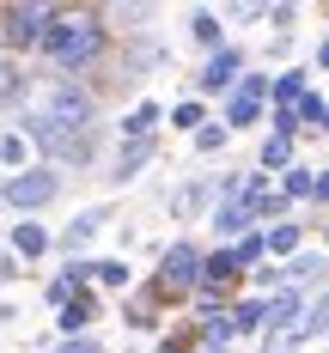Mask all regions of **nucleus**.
<instances>
[{
	"label": "nucleus",
	"mask_w": 329,
	"mask_h": 353,
	"mask_svg": "<svg viewBox=\"0 0 329 353\" xmlns=\"http://www.w3.org/2000/svg\"><path fill=\"white\" fill-rule=\"evenodd\" d=\"M25 159H31V141L25 134H6L0 141V165H25Z\"/></svg>",
	"instance_id": "nucleus-25"
},
{
	"label": "nucleus",
	"mask_w": 329,
	"mask_h": 353,
	"mask_svg": "<svg viewBox=\"0 0 329 353\" xmlns=\"http://www.w3.org/2000/svg\"><path fill=\"white\" fill-rule=\"evenodd\" d=\"M238 79H244V55L238 49H214L208 68H201V92H238Z\"/></svg>",
	"instance_id": "nucleus-8"
},
{
	"label": "nucleus",
	"mask_w": 329,
	"mask_h": 353,
	"mask_svg": "<svg viewBox=\"0 0 329 353\" xmlns=\"http://www.w3.org/2000/svg\"><path fill=\"white\" fill-rule=\"evenodd\" d=\"M98 225H104V208L79 213V219H73V225H68V238H61V244H68V250H79V244H86V238H92V232H98Z\"/></svg>",
	"instance_id": "nucleus-18"
},
{
	"label": "nucleus",
	"mask_w": 329,
	"mask_h": 353,
	"mask_svg": "<svg viewBox=\"0 0 329 353\" xmlns=\"http://www.w3.org/2000/svg\"><path fill=\"white\" fill-rule=\"evenodd\" d=\"M232 250H238V262H244V268H250L256 256H262V250H268V238H256V232H244V238H238V244H232Z\"/></svg>",
	"instance_id": "nucleus-28"
},
{
	"label": "nucleus",
	"mask_w": 329,
	"mask_h": 353,
	"mask_svg": "<svg viewBox=\"0 0 329 353\" xmlns=\"http://www.w3.org/2000/svg\"><path fill=\"white\" fill-rule=\"evenodd\" d=\"M92 281L98 286H128V262H116V256L110 262H92Z\"/></svg>",
	"instance_id": "nucleus-23"
},
{
	"label": "nucleus",
	"mask_w": 329,
	"mask_h": 353,
	"mask_svg": "<svg viewBox=\"0 0 329 353\" xmlns=\"http://www.w3.org/2000/svg\"><path fill=\"white\" fill-rule=\"evenodd\" d=\"M55 195H61V171H49V165H25L19 176H6V183H0V201H6V208H19V213L49 208Z\"/></svg>",
	"instance_id": "nucleus-5"
},
{
	"label": "nucleus",
	"mask_w": 329,
	"mask_h": 353,
	"mask_svg": "<svg viewBox=\"0 0 329 353\" xmlns=\"http://www.w3.org/2000/svg\"><path fill=\"white\" fill-rule=\"evenodd\" d=\"M104 49H110L104 12H61V19L49 25V37H43V55H49L61 73H86Z\"/></svg>",
	"instance_id": "nucleus-1"
},
{
	"label": "nucleus",
	"mask_w": 329,
	"mask_h": 353,
	"mask_svg": "<svg viewBox=\"0 0 329 353\" xmlns=\"http://www.w3.org/2000/svg\"><path fill=\"white\" fill-rule=\"evenodd\" d=\"M189 31H195V43H208V49H214V43H219V19H214V12H195V19H189Z\"/></svg>",
	"instance_id": "nucleus-26"
},
{
	"label": "nucleus",
	"mask_w": 329,
	"mask_h": 353,
	"mask_svg": "<svg viewBox=\"0 0 329 353\" xmlns=\"http://www.w3.org/2000/svg\"><path fill=\"white\" fill-rule=\"evenodd\" d=\"M250 201H244V195H226V201H219L214 208V232L219 238H232V244H238V238H244V232H250Z\"/></svg>",
	"instance_id": "nucleus-9"
},
{
	"label": "nucleus",
	"mask_w": 329,
	"mask_h": 353,
	"mask_svg": "<svg viewBox=\"0 0 329 353\" xmlns=\"http://www.w3.org/2000/svg\"><path fill=\"white\" fill-rule=\"evenodd\" d=\"M311 201H329V171H317V195Z\"/></svg>",
	"instance_id": "nucleus-31"
},
{
	"label": "nucleus",
	"mask_w": 329,
	"mask_h": 353,
	"mask_svg": "<svg viewBox=\"0 0 329 353\" xmlns=\"http://www.w3.org/2000/svg\"><path fill=\"white\" fill-rule=\"evenodd\" d=\"M201 122H208V110H201V98H183V104L171 110V128H195V134H201Z\"/></svg>",
	"instance_id": "nucleus-21"
},
{
	"label": "nucleus",
	"mask_w": 329,
	"mask_h": 353,
	"mask_svg": "<svg viewBox=\"0 0 329 353\" xmlns=\"http://www.w3.org/2000/svg\"><path fill=\"white\" fill-rule=\"evenodd\" d=\"M268 323H275V329H299V292H292V286H281V292H275V299H268Z\"/></svg>",
	"instance_id": "nucleus-14"
},
{
	"label": "nucleus",
	"mask_w": 329,
	"mask_h": 353,
	"mask_svg": "<svg viewBox=\"0 0 329 353\" xmlns=\"http://www.w3.org/2000/svg\"><path fill=\"white\" fill-rule=\"evenodd\" d=\"M31 116H37V122H49V128H61V134L92 141L98 98H92L86 85H73V79H49V85H37V92H31Z\"/></svg>",
	"instance_id": "nucleus-2"
},
{
	"label": "nucleus",
	"mask_w": 329,
	"mask_h": 353,
	"mask_svg": "<svg viewBox=\"0 0 329 353\" xmlns=\"http://www.w3.org/2000/svg\"><path fill=\"white\" fill-rule=\"evenodd\" d=\"M159 122H165V110H159V104H134L128 116H122V141H152Z\"/></svg>",
	"instance_id": "nucleus-12"
},
{
	"label": "nucleus",
	"mask_w": 329,
	"mask_h": 353,
	"mask_svg": "<svg viewBox=\"0 0 329 353\" xmlns=\"http://www.w3.org/2000/svg\"><path fill=\"white\" fill-rule=\"evenodd\" d=\"M317 68L329 73V37H323V43H317Z\"/></svg>",
	"instance_id": "nucleus-32"
},
{
	"label": "nucleus",
	"mask_w": 329,
	"mask_h": 353,
	"mask_svg": "<svg viewBox=\"0 0 329 353\" xmlns=\"http://www.w3.org/2000/svg\"><path fill=\"white\" fill-rule=\"evenodd\" d=\"M281 195H287V201H311V195H317V171H311V165H292V171L281 176Z\"/></svg>",
	"instance_id": "nucleus-15"
},
{
	"label": "nucleus",
	"mask_w": 329,
	"mask_h": 353,
	"mask_svg": "<svg viewBox=\"0 0 329 353\" xmlns=\"http://www.w3.org/2000/svg\"><path fill=\"white\" fill-rule=\"evenodd\" d=\"M19 92H25V68L12 55H0V98H19Z\"/></svg>",
	"instance_id": "nucleus-22"
},
{
	"label": "nucleus",
	"mask_w": 329,
	"mask_h": 353,
	"mask_svg": "<svg viewBox=\"0 0 329 353\" xmlns=\"http://www.w3.org/2000/svg\"><path fill=\"white\" fill-rule=\"evenodd\" d=\"M55 353H104V347H98L92 335H73V341H61V347H55Z\"/></svg>",
	"instance_id": "nucleus-29"
},
{
	"label": "nucleus",
	"mask_w": 329,
	"mask_h": 353,
	"mask_svg": "<svg viewBox=\"0 0 329 353\" xmlns=\"http://www.w3.org/2000/svg\"><path fill=\"white\" fill-rule=\"evenodd\" d=\"M268 85H275V79H262V73H244V79H238V92L226 98V128H232V134H238V128H250L256 116H262Z\"/></svg>",
	"instance_id": "nucleus-6"
},
{
	"label": "nucleus",
	"mask_w": 329,
	"mask_h": 353,
	"mask_svg": "<svg viewBox=\"0 0 329 353\" xmlns=\"http://www.w3.org/2000/svg\"><path fill=\"white\" fill-rule=\"evenodd\" d=\"M92 317H98V299H92V292H79V299L61 305V317H55V323H61V335L73 341V335H86V329H92Z\"/></svg>",
	"instance_id": "nucleus-11"
},
{
	"label": "nucleus",
	"mask_w": 329,
	"mask_h": 353,
	"mask_svg": "<svg viewBox=\"0 0 329 353\" xmlns=\"http://www.w3.org/2000/svg\"><path fill=\"white\" fill-rule=\"evenodd\" d=\"M238 274H244V262H238V250H232V244L214 250V256L201 262V286H226V292H232V281H238Z\"/></svg>",
	"instance_id": "nucleus-10"
},
{
	"label": "nucleus",
	"mask_w": 329,
	"mask_h": 353,
	"mask_svg": "<svg viewBox=\"0 0 329 353\" xmlns=\"http://www.w3.org/2000/svg\"><path fill=\"white\" fill-rule=\"evenodd\" d=\"M25 141H37L55 165H79L86 152H92V141H79V134H61V128H49V122H37V116H25Z\"/></svg>",
	"instance_id": "nucleus-7"
},
{
	"label": "nucleus",
	"mask_w": 329,
	"mask_h": 353,
	"mask_svg": "<svg viewBox=\"0 0 329 353\" xmlns=\"http://www.w3.org/2000/svg\"><path fill=\"white\" fill-rule=\"evenodd\" d=\"M146 159H152V141H128V146H122V159H116V176H134Z\"/></svg>",
	"instance_id": "nucleus-19"
},
{
	"label": "nucleus",
	"mask_w": 329,
	"mask_h": 353,
	"mask_svg": "<svg viewBox=\"0 0 329 353\" xmlns=\"http://www.w3.org/2000/svg\"><path fill=\"white\" fill-rule=\"evenodd\" d=\"M323 134H329V110H323Z\"/></svg>",
	"instance_id": "nucleus-34"
},
{
	"label": "nucleus",
	"mask_w": 329,
	"mask_h": 353,
	"mask_svg": "<svg viewBox=\"0 0 329 353\" xmlns=\"http://www.w3.org/2000/svg\"><path fill=\"white\" fill-rule=\"evenodd\" d=\"M189 353H232V347H214V341H195Z\"/></svg>",
	"instance_id": "nucleus-33"
},
{
	"label": "nucleus",
	"mask_w": 329,
	"mask_h": 353,
	"mask_svg": "<svg viewBox=\"0 0 329 353\" xmlns=\"http://www.w3.org/2000/svg\"><path fill=\"white\" fill-rule=\"evenodd\" d=\"M299 238H305V232H299L292 219H281V225L268 232V250H275V256H299Z\"/></svg>",
	"instance_id": "nucleus-20"
},
{
	"label": "nucleus",
	"mask_w": 329,
	"mask_h": 353,
	"mask_svg": "<svg viewBox=\"0 0 329 353\" xmlns=\"http://www.w3.org/2000/svg\"><path fill=\"white\" fill-rule=\"evenodd\" d=\"M201 250L195 244H171L165 250V262H159V274H152V292L171 305V299H195V286H201Z\"/></svg>",
	"instance_id": "nucleus-3"
},
{
	"label": "nucleus",
	"mask_w": 329,
	"mask_h": 353,
	"mask_svg": "<svg viewBox=\"0 0 329 353\" xmlns=\"http://www.w3.org/2000/svg\"><path fill=\"white\" fill-rule=\"evenodd\" d=\"M226 141H232V128H226V122H208V128L195 134V146H201V152H219Z\"/></svg>",
	"instance_id": "nucleus-27"
},
{
	"label": "nucleus",
	"mask_w": 329,
	"mask_h": 353,
	"mask_svg": "<svg viewBox=\"0 0 329 353\" xmlns=\"http://www.w3.org/2000/svg\"><path fill=\"white\" fill-rule=\"evenodd\" d=\"M256 171H281V176H287V171H292V141L268 134V141H262V165H256Z\"/></svg>",
	"instance_id": "nucleus-17"
},
{
	"label": "nucleus",
	"mask_w": 329,
	"mask_h": 353,
	"mask_svg": "<svg viewBox=\"0 0 329 353\" xmlns=\"http://www.w3.org/2000/svg\"><path fill=\"white\" fill-rule=\"evenodd\" d=\"M43 250H49V232H43V225H37V219H19V225H12V256H43Z\"/></svg>",
	"instance_id": "nucleus-13"
},
{
	"label": "nucleus",
	"mask_w": 329,
	"mask_h": 353,
	"mask_svg": "<svg viewBox=\"0 0 329 353\" xmlns=\"http://www.w3.org/2000/svg\"><path fill=\"white\" fill-rule=\"evenodd\" d=\"M61 19V6H43V0H19V6H0V37L12 49H43L49 25Z\"/></svg>",
	"instance_id": "nucleus-4"
},
{
	"label": "nucleus",
	"mask_w": 329,
	"mask_h": 353,
	"mask_svg": "<svg viewBox=\"0 0 329 353\" xmlns=\"http://www.w3.org/2000/svg\"><path fill=\"white\" fill-rule=\"evenodd\" d=\"M189 347H195V335H171V341H165L159 353H189Z\"/></svg>",
	"instance_id": "nucleus-30"
},
{
	"label": "nucleus",
	"mask_w": 329,
	"mask_h": 353,
	"mask_svg": "<svg viewBox=\"0 0 329 353\" xmlns=\"http://www.w3.org/2000/svg\"><path fill=\"white\" fill-rule=\"evenodd\" d=\"M268 98H275V110H299V98H305V73H281V79L268 85Z\"/></svg>",
	"instance_id": "nucleus-16"
},
{
	"label": "nucleus",
	"mask_w": 329,
	"mask_h": 353,
	"mask_svg": "<svg viewBox=\"0 0 329 353\" xmlns=\"http://www.w3.org/2000/svg\"><path fill=\"white\" fill-rule=\"evenodd\" d=\"M317 268H323V256H311V250H305V256H292V262H287V286H299V281H311V274H317Z\"/></svg>",
	"instance_id": "nucleus-24"
}]
</instances>
